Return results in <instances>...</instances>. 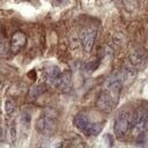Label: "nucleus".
<instances>
[{
  "instance_id": "nucleus-1",
  "label": "nucleus",
  "mask_w": 148,
  "mask_h": 148,
  "mask_svg": "<svg viewBox=\"0 0 148 148\" xmlns=\"http://www.w3.org/2000/svg\"><path fill=\"white\" fill-rule=\"evenodd\" d=\"M74 124L75 126L86 135H96L101 132L102 125L99 123L92 121L87 113H77L74 117Z\"/></svg>"
},
{
  "instance_id": "nucleus-2",
  "label": "nucleus",
  "mask_w": 148,
  "mask_h": 148,
  "mask_svg": "<svg viewBox=\"0 0 148 148\" xmlns=\"http://www.w3.org/2000/svg\"><path fill=\"white\" fill-rule=\"evenodd\" d=\"M56 113L53 110H45L44 114L37 120L36 130L42 134H51L54 130Z\"/></svg>"
},
{
  "instance_id": "nucleus-3",
  "label": "nucleus",
  "mask_w": 148,
  "mask_h": 148,
  "mask_svg": "<svg viewBox=\"0 0 148 148\" xmlns=\"http://www.w3.org/2000/svg\"><path fill=\"white\" fill-rule=\"evenodd\" d=\"M131 118L126 111H120L114 119V133L117 136H124L131 128Z\"/></svg>"
},
{
  "instance_id": "nucleus-4",
  "label": "nucleus",
  "mask_w": 148,
  "mask_h": 148,
  "mask_svg": "<svg viewBox=\"0 0 148 148\" xmlns=\"http://www.w3.org/2000/svg\"><path fill=\"white\" fill-rule=\"evenodd\" d=\"M95 39H96V30L92 28H86L80 34L81 45L86 52H90L92 50Z\"/></svg>"
},
{
  "instance_id": "nucleus-5",
  "label": "nucleus",
  "mask_w": 148,
  "mask_h": 148,
  "mask_svg": "<svg viewBox=\"0 0 148 148\" xmlns=\"http://www.w3.org/2000/svg\"><path fill=\"white\" fill-rule=\"evenodd\" d=\"M148 121V112L146 110H139L131 118V128L136 132H142Z\"/></svg>"
},
{
  "instance_id": "nucleus-6",
  "label": "nucleus",
  "mask_w": 148,
  "mask_h": 148,
  "mask_svg": "<svg viewBox=\"0 0 148 148\" xmlns=\"http://www.w3.org/2000/svg\"><path fill=\"white\" fill-rule=\"evenodd\" d=\"M27 43V36L24 32L22 31H16L13 36H12V40H10V52L13 53H17L18 51H21L23 49V46Z\"/></svg>"
},
{
  "instance_id": "nucleus-7",
  "label": "nucleus",
  "mask_w": 148,
  "mask_h": 148,
  "mask_svg": "<svg viewBox=\"0 0 148 148\" xmlns=\"http://www.w3.org/2000/svg\"><path fill=\"white\" fill-rule=\"evenodd\" d=\"M46 71V77H47V82L53 86V87H58L59 83V79H60V68L56 65H49L45 67Z\"/></svg>"
},
{
  "instance_id": "nucleus-8",
  "label": "nucleus",
  "mask_w": 148,
  "mask_h": 148,
  "mask_svg": "<svg viewBox=\"0 0 148 148\" xmlns=\"http://www.w3.org/2000/svg\"><path fill=\"white\" fill-rule=\"evenodd\" d=\"M123 83V75L120 74H112L105 81V87L109 92H118Z\"/></svg>"
},
{
  "instance_id": "nucleus-9",
  "label": "nucleus",
  "mask_w": 148,
  "mask_h": 148,
  "mask_svg": "<svg viewBox=\"0 0 148 148\" xmlns=\"http://www.w3.org/2000/svg\"><path fill=\"white\" fill-rule=\"evenodd\" d=\"M113 98H112V95L109 94V91H105V92H102L97 99V106L98 109L105 111V112H109L112 108H113Z\"/></svg>"
},
{
  "instance_id": "nucleus-10",
  "label": "nucleus",
  "mask_w": 148,
  "mask_h": 148,
  "mask_svg": "<svg viewBox=\"0 0 148 148\" xmlns=\"http://www.w3.org/2000/svg\"><path fill=\"white\" fill-rule=\"evenodd\" d=\"M71 79H72V75H71V72L69 71H66V72L61 73L60 74V79H59V83H58V88H60L65 92L69 91V89L72 87Z\"/></svg>"
},
{
  "instance_id": "nucleus-11",
  "label": "nucleus",
  "mask_w": 148,
  "mask_h": 148,
  "mask_svg": "<svg viewBox=\"0 0 148 148\" xmlns=\"http://www.w3.org/2000/svg\"><path fill=\"white\" fill-rule=\"evenodd\" d=\"M44 86L43 84H34L31 88H30V90H29V97L30 98H36V97H38L42 92H44Z\"/></svg>"
},
{
  "instance_id": "nucleus-12",
  "label": "nucleus",
  "mask_w": 148,
  "mask_h": 148,
  "mask_svg": "<svg viewBox=\"0 0 148 148\" xmlns=\"http://www.w3.org/2000/svg\"><path fill=\"white\" fill-rule=\"evenodd\" d=\"M9 44L7 43L6 39H2L0 38V56H5L9 52Z\"/></svg>"
},
{
  "instance_id": "nucleus-13",
  "label": "nucleus",
  "mask_w": 148,
  "mask_h": 148,
  "mask_svg": "<svg viewBox=\"0 0 148 148\" xmlns=\"http://www.w3.org/2000/svg\"><path fill=\"white\" fill-rule=\"evenodd\" d=\"M14 108H15L14 102H13L12 99H8V101L6 102V111H7L8 113H12V112L14 111Z\"/></svg>"
},
{
  "instance_id": "nucleus-14",
  "label": "nucleus",
  "mask_w": 148,
  "mask_h": 148,
  "mask_svg": "<svg viewBox=\"0 0 148 148\" xmlns=\"http://www.w3.org/2000/svg\"><path fill=\"white\" fill-rule=\"evenodd\" d=\"M9 132H10V138L13 141H15L16 139V126H15V123H13L9 127Z\"/></svg>"
},
{
  "instance_id": "nucleus-15",
  "label": "nucleus",
  "mask_w": 148,
  "mask_h": 148,
  "mask_svg": "<svg viewBox=\"0 0 148 148\" xmlns=\"http://www.w3.org/2000/svg\"><path fill=\"white\" fill-rule=\"evenodd\" d=\"M60 1H61V2H66L67 0H60Z\"/></svg>"
},
{
  "instance_id": "nucleus-16",
  "label": "nucleus",
  "mask_w": 148,
  "mask_h": 148,
  "mask_svg": "<svg viewBox=\"0 0 148 148\" xmlns=\"http://www.w3.org/2000/svg\"><path fill=\"white\" fill-rule=\"evenodd\" d=\"M0 119H1V117H0Z\"/></svg>"
}]
</instances>
